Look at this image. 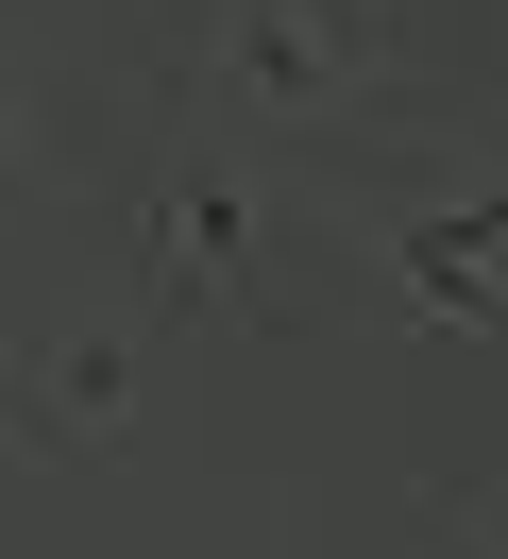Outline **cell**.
Here are the masks:
<instances>
[{
	"instance_id": "6da1fadb",
	"label": "cell",
	"mask_w": 508,
	"mask_h": 559,
	"mask_svg": "<svg viewBox=\"0 0 508 559\" xmlns=\"http://www.w3.org/2000/svg\"><path fill=\"white\" fill-rule=\"evenodd\" d=\"M373 103V0H221V119L322 136Z\"/></svg>"
},
{
	"instance_id": "3957f363",
	"label": "cell",
	"mask_w": 508,
	"mask_h": 559,
	"mask_svg": "<svg viewBox=\"0 0 508 559\" xmlns=\"http://www.w3.org/2000/svg\"><path fill=\"white\" fill-rule=\"evenodd\" d=\"M135 424V322H51L17 356V441L34 457H102Z\"/></svg>"
},
{
	"instance_id": "5b68a950",
	"label": "cell",
	"mask_w": 508,
	"mask_h": 559,
	"mask_svg": "<svg viewBox=\"0 0 508 559\" xmlns=\"http://www.w3.org/2000/svg\"><path fill=\"white\" fill-rule=\"evenodd\" d=\"M458 559H508V475H492V491H458Z\"/></svg>"
},
{
	"instance_id": "7a4b0ae2",
	"label": "cell",
	"mask_w": 508,
	"mask_h": 559,
	"mask_svg": "<svg viewBox=\"0 0 508 559\" xmlns=\"http://www.w3.org/2000/svg\"><path fill=\"white\" fill-rule=\"evenodd\" d=\"M255 254H271L255 170H237V153H169L153 221H135V272H153V306H169V322H221L237 288H255Z\"/></svg>"
},
{
	"instance_id": "277c9868",
	"label": "cell",
	"mask_w": 508,
	"mask_h": 559,
	"mask_svg": "<svg viewBox=\"0 0 508 559\" xmlns=\"http://www.w3.org/2000/svg\"><path fill=\"white\" fill-rule=\"evenodd\" d=\"M390 272H406L424 322H508V187L458 204V221H390Z\"/></svg>"
}]
</instances>
